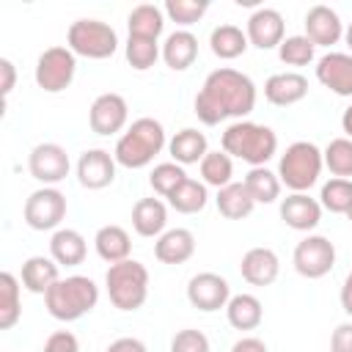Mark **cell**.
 Here are the masks:
<instances>
[{"mask_svg":"<svg viewBox=\"0 0 352 352\" xmlns=\"http://www.w3.org/2000/svg\"><path fill=\"white\" fill-rule=\"evenodd\" d=\"M256 107V82L231 66H220L206 74L195 94V116L206 126H217L226 118H245Z\"/></svg>","mask_w":352,"mask_h":352,"instance_id":"1","label":"cell"},{"mask_svg":"<svg viewBox=\"0 0 352 352\" xmlns=\"http://www.w3.org/2000/svg\"><path fill=\"white\" fill-rule=\"evenodd\" d=\"M220 143L231 160L236 157V160L248 162L250 168L267 165L278 151V135L267 124H256V121H245V118L228 124Z\"/></svg>","mask_w":352,"mask_h":352,"instance_id":"2","label":"cell"},{"mask_svg":"<svg viewBox=\"0 0 352 352\" xmlns=\"http://www.w3.org/2000/svg\"><path fill=\"white\" fill-rule=\"evenodd\" d=\"M165 126L151 118V116H143V118H135L126 132L118 138L116 148H113V157L121 168H129V170H138V168H146L148 162H154V157L165 148Z\"/></svg>","mask_w":352,"mask_h":352,"instance_id":"3","label":"cell"},{"mask_svg":"<svg viewBox=\"0 0 352 352\" xmlns=\"http://www.w3.org/2000/svg\"><path fill=\"white\" fill-rule=\"evenodd\" d=\"M99 302V286L88 275H69L50 286L44 294L47 314L58 322H77Z\"/></svg>","mask_w":352,"mask_h":352,"instance_id":"4","label":"cell"},{"mask_svg":"<svg viewBox=\"0 0 352 352\" xmlns=\"http://www.w3.org/2000/svg\"><path fill=\"white\" fill-rule=\"evenodd\" d=\"M104 286H107L110 302L118 311L124 314L138 311L148 300V270L135 258L110 264L104 272Z\"/></svg>","mask_w":352,"mask_h":352,"instance_id":"5","label":"cell"},{"mask_svg":"<svg viewBox=\"0 0 352 352\" xmlns=\"http://www.w3.org/2000/svg\"><path fill=\"white\" fill-rule=\"evenodd\" d=\"M324 168V157L322 148L311 140H294L292 146H286V151L280 154L278 162V179L280 184H286L292 192H308L316 182L319 173Z\"/></svg>","mask_w":352,"mask_h":352,"instance_id":"6","label":"cell"},{"mask_svg":"<svg viewBox=\"0 0 352 352\" xmlns=\"http://www.w3.org/2000/svg\"><path fill=\"white\" fill-rule=\"evenodd\" d=\"M66 47L88 60L113 58L118 50V33L102 19H77L66 30Z\"/></svg>","mask_w":352,"mask_h":352,"instance_id":"7","label":"cell"},{"mask_svg":"<svg viewBox=\"0 0 352 352\" xmlns=\"http://www.w3.org/2000/svg\"><path fill=\"white\" fill-rule=\"evenodd\" d=\"M74 74H77V55L69 47H60V44L47 47L38 55L36 72H33L36 85L44 94H60V91H66L72 85Z\"/></svg>","mask_w":352,"mask_h":352,"instance_id":"8","label":"cell"},{"mask_svg":"<svg viewBox=\"0 0 352 352\" xmlns=\"http://www.w3.org/2000/svg\"><path fill=\"white\" fill-rule=\"evenodd\" d=\"M22 217L33 231H58L66 217V195L58 187H38L28 195Z\"/></svg>","mask_w":352,"mask_h":352,"instance_id":"9","label":"cell"},{"mask_svg":"<svg viewBox=\"0 0 352 352\" xmlns=\"http://www.w3.org/2000/svg\"><path fill=\"white\" fill-rule=\"evenodd\" d=\"M292 264L302 278L319 280L336 267V245L322 234H308L305 239L297 242L292 253Z\"/></svg>","mask_w":352,"mask_h":352,"instance_id":"10","label":"cell"},{"mask_svg":"<svg viewBox=\"0 0 352 352\" xmlns=\"http://www.w3.org/2000/svg\"><path fill=\"white\" fill-rule=\"evenodd\" d=\"M69 168L72 162L60 143H38L28 154V170L44 187H55L58 182H63L69 176Z\"/></svg>","mask_w":352,"mask_h":352,"instance_id":"11","label":"cell"},{"mask_svg":"<svg viewBox=\"0 0 352 352\" xmlns=\"http://www.w3.org/2000/svg\"><path fill=\"white\" fill-rule=\"evenodd\" d=\"M187 300H190L192 308H198L204 314H214V311H220V308L228 305L231 286L217 272H198L187 283Z\"/></svg>","mask_w":352,"mask_h":352,"instance_id":"12","label":"cell"},{"mask_svg":"<svg viewBox=\"0 0 352 352\" xmlns=\"http://www.w3.org/2000/svg\"><path fill=\"white\" fill-rule=\"evenodd\" d=\"M245 33H248V41H250L253 47H258V50H278L280 41L286 38L283 14H280L278 8L258 6V8L248 16Z\"/></svg>","mask_w":352,"mask_h":352,"instance_id":"13","label":"cell"},{"mask_svg":"<svg viewBox=\"0 0 352 352\" xmlns=\"http://www.w3.org/2000/svg\"><path fill=\"white\" fill-rule=\"evenodd\" d=\"M129 121V104L121 94H99L88 110V124L96 135H116Z\"/></svg>","mask_w":352,"mask_h":352,"instance_id":"14","label":"cell"},{"mask_svg":"<svg viewBox=\"0 0 352 352\" xmlns=\"http://www.w3.org/2000/svg\"><path fill=\"white\" fill-rule=\"evenodd\" d=\"M116 157L104 148H88L77 160V182L88 190H104L116 179Z\"/></svg>","mask_w":352,"mask_h":352,"instance_id":"15","label":"cell"},{"mask_svg":"<svg viewBox=\"0 0 352 352\" xmlns=\"http://www.w3.org/2000/svg\"><path fill=\"white\" fill-rule=\"evenodd\" d=\"M316 80L336 96H352V52H324L316 60Z\"/></svg>","mask_w":352,"mask_h":352,"instance_id":"16","label":"cell"},{"mask_svg":"<svg viewBox=\"0 0 352 352\" xmlns=\"http://www.w3.org/2000/svg\"><path fill=\"white\" fill-rule=\"evenodd\" d=\"M305 36L316 47H333V44H338L344 38V22L330 6L316 3L305 14Z\"/></svg>","mask_w":352,"mask_h":352,"instance_id":"17","label":"cell"},{"mask_svg":"<svg viewBox=\"0 0 352 352\" xmlns=\"http://www.w3.org/2000/svg\"><path fill=\"white\" fill-rule=\"evenodd\" d=\"M280 220L294 231H314L322 220V204L308 192H292L280 201Z\"/></svg>","mask_w":352,"mask_h":352,"instance_id":"18","label":"cell"},{"mask_svg":"<svg viewBox=\"0 0 352 352\" xmlns=\"http://www.w3.org/2000/svg\"><path fill=\"white\" fill-rule=\"evenodd\" d=\"M239 272L250 286H270L278 280L280 258L272 248H250L239 261Z\"/></svg>","mask_w":352,"mask_h":352,"instance_id":"19","label":"cell"},{"mask_svg":"<svg viewBox=\"0 0 352 352\" xmlns=\"http://www.w3.org/2000/svg\"><path fill=\"white\" fill-rule=\"evenodd\" d=\"M308 96V80L300 72H278L264 82V99L275 107L297 104Z\"/></svg>","mask_w":352,"mask_h":352,"instance_id":"20","label":"cell"},{"mask_svg":"<svg viewBox=\"0 0 352 352\" xmlns=\"http://www.w3.org/2000/svg\"><path fill=\"white\" fill-rule=\"evenodd\" d=\"M195 253V236L190 228H168L154 242V256L162 264H184Z\"/></svg>","mask_w":352,"mask_h":352,"instance_id":"21","label":"cell"},{"mask_svg":"<svg viewBox=\"0 0 352 352\" xmlns=\"http://www.w3.org/2000/svg\"><path fill=\"white\" fill-rule=\"evenodd\" d=\"M168 151L173 157V162H179L182 168L184 165H201V160L209 154V143H206V135L192 129V126H184L179 129L170 140H168Z\"/></svg>","mask_w":352,"mask_h":352,"instance_id":"22","label":"cell"},{"mask_svg":"<svg viewBox=\"0 0 352 352\" xmlns=\"http://www.w3.org/2000/svg\"><path fill=\"white\" fill-rule=\"evenodd\" d=\"M168 226V206L160 198H140L132 206V228L140 236H162Z\"/></svg>","mask_w":352,"mask_h":352,"instance_id":"23","label":"cell"},{"mask_svg":"<svg viewBox=\"0 0 352 352\" xmlns=\"http://www.w3.org/2000/svg\"><path fill=\"white\" fill-rule=\"evenodd\" d=\"M58 267H60V264H58L52 256H30V258H25V264H22L19 280H22V286H25L28 292H33V294H47L50 286H52L55 280H60Z\"/></svg>","mask_w":352,"mask_h":352,"instance_id":"24","label":"cell"},{"mask_svg":"<svg viewBox=\"0 0 352 352\" xmlns=\"http://www.w3.org/2000/svg\"><path fill=\"white\" fill-rule=\"evenodd\" d=\"M198 58V38L190 30H173L162 44V60L173 72H187Z\"/></svg>","mask_w":352,"mask_h":352,"instance_id":"25","label":"cell"},{"mask_svg":"<svg viewBox=\"0 0 352 352\" xmlns=\"http://www.w3.org/2000/svg\"><path fill=\"white\" fill-rule=\"evenodd\" d=\"M85 253H88V245H85V236L74 228H58L50 239V256L60 264V267H77L85 261Z\"/></svg>","mask_w":352,"mask_h":352,"instance_id":"26","label":"cell"},{"mask_svg":"<svg viewBox=\"0 0 352 352\" xmlns=\"http://www.w3.org/2000/svg\"><path fill=\"white\" fill-rule=\"evenodd\" d=\"M94 248L99 253L102 261L107 264H118V261H126L129 253H132V239L126 234V228L121 226H102L94 236Z\"/></svg>","mask_w":352,"mask_h":352,"instance_id":"27","label":"cell"},{"mask_svg":"<svg viewBox=\"0 0 352 352\" xmlns=\"http://www.w3.org/2000/svg\"><path fill=\"white\" fill-rule=\"evenodd\" d=\"M226 316H228V324L236 330H256L264 319V308L256 294L242 292V294H231L226 305Z\"/></svg>","mask_w":352,"mask_h":352,"instance_id":"28","label":"cell"},{"mask_svg":"<svg viewBox=\"0 0 352 352\" xmlns=\"http://www.w3.org/2000/svg\"><path fill=\"white\" fill-rule=\"evenodd\" d=\"M214 204H217V212L226 220H242V217H248L256 209V201L250 198L245 182H231V184L220 187Z\"/></svg>","mask_w":352,"mask_h":352,"instance_id":"29","label":"cell"},{"mask_svg":"<svg viewBox=\"0 0 352 352\" xmlns=\"http://www.w3.org/2000/svg\"><path fill=\"white\" fill-rule=\"evenodd\" d=\"M209 47L212 52L220 58V60H234L239 55H245V50L250 47L248 41V33L236 25H217L212 33H209Z\"/></svg>","mask_w":352,"mask_h":352,"instance_id":"30","label":"cell"},{"mask_svg":"<svg viewBox=\"0 0 352 352\" xmlns=\"http://www.w3.org/2000/svg\"><path fill=\"white\" fill-rule=\"evenodd\" d=\"M129 25V36H143V38H160L162 28H165V11L154 3H140L129 11L126 16Z\"/></svg>","mask_w":352,"mask_h":352,"instance_id":"31","label":"cell"},{"mask_svg":"<svg viewBox=\"0 0 352 352\" xmlns=\"http://www.w3.org/2000/svg\"><path fill=\"white\" fill-rule=\"evenodd\" d=\"M209 201V192H206V184L198 182V179H184L170 195H168V204L179 212V214H198Z\"/></svg>","mask_w":352,"mask_h":352,"instance_id":"32","label":"cell"},{"mask_svg":"<svg viewBox=\"0 0 352 352\" xmlns=\"http://www.w3.org/2000/svg\"><path fill=\"white\" fill-rule=\"evenodd\" d=\"M245 187H248V192H250V198L256 204H275L280 198V187L283 184H280L278 173H272L267 165H261V168H250L248 170Z\"/></svg>","mask_w":352,"mask_h":352,"instance_id":"33","label":"cell"},{"mask_svg":"<svg viewBox=\"0 0 352 352\" xmlns=\"http://www.w3.org/2000/svg\"><path fill=\"white\" fill-rule=\"evenodd\" d=\"M22 316L19 280L14 272H0V330H11Z\"/></svg>","mask_w":352,"mask_h":352,"instance_id":"34","label":"cell"},{"mask_svg":"<svg viewBox=\"0 0 352 352\" xmlns=\"http://www.w3.org/2000/svg\"><path fill=\"white\" fill-rule=\"evenodd\" d=\"M201 179H204V184L206 187H226V184H231L234 179V160L226 154V151H209L204 160H201Z\"/></svg>","mask_w":352,"mask_h":352,"instance_id":"35","label":"cell"},{"mask_svg":"<svg viewBox=\"0 0 352 352\" xmlns=\"http://www.w3.org/2000/svg\"><path fill=\"white\" fill-rule=\"evenodd\" d=\"M319 204L322 209L333 212V214H349L352 212V179H330L322 184L319 192Z\"/></svg>","mask_w":352,"mask_h":352,"instance_id":"36","label":"cell"},{"mask_svg":"<svg viewBox=\"0 0 352 352\" xmlns=\"http://www.w3.org/2000/svg\"><path fill=\"white\" fill-rule=\"evenodd\" d=\"M124 55H126V63L135 69V72H146L157 63V58L162 55L157 38H143V36H129L126 44H124Z\"/></svg>","mask_w":352,"mask_h":352,"instance_id":"37","label":"cell"},{"mask_svg":"<svg viewBox=\"0 0 352 352\" xmlns=\"http://www.w3.org/2000/svg\"><path fill=\"white\" fill-rule=\"evenodd\" d=\"M324 168L336 176V179H349L352 176V140L349 138H333L324 151Z\"/></svg>","mask_w":352,"mask_h":352,"instance_id":"38","label":"cell"},{"mask_svg":"<svg viewBox=\"0 0 352 352\" xmlns=\"http://www.w3.org/2000/svg\"><path fill=\"white\" fill-rule=\"evenodd\" d=\"M162 11L170 22L182 25V30H187L209 11V0H165Z\"/></svg>","mask_w":352,"mask_h":352,"instance_id":"39","label":"cell"},{"mask_svg":"<svg viewBox=\"0 0 352 352\" xmlns=\"http://www.w3.org/2000/svg\"><path fill=\"white\" fill-rule=\"evenodd\" d=\"M316 55V44L302 33V36H286L278 47V58L286 66H308Z\"/></svg>","mask_w":352,"mask_h":352,"instance_id":"40","label":"cell"},{"mask_svg":"<svg viewBox=\"0 0 352 352\" xmlns=\"http://www.w3.org/2000/svg\"><path fill=\"white\" fill-rule=\"evenodd\" d=\"M184 179H190V176L184 173V168H182L179 162H160V165H154V170L148 173V184H151L154 192L162 195V198H168Z\"/></svg>","mask_w":352,"mask_h":352,"instance_id":"41","label":"cell"},{"mask_svg":"<svg viewBox=\"0 0 352 352\" xmlns=\"http://www.w3.org/2000/svg\"><path fill=\"white\" fill-rule=\"evenodd\" d=\"M170 352H212V349H209V338L201 330L184 327L170 338Z\"/></svg>","mask_w":352,"mask_h":352,"instance_id":"42","label":"cell"},{"mask_svg":"<svg viewBox=\"0 0 352 352\" xmlns=\"http://www.w3.org/2000/svg\"><path fill=\"white\" fill-rule=\"evenodd\" d=\"M41 352H80V341H77V336L69 333V330H55V333L44 341Z\"/></svg>","mask_w":352,"mask_h":352,"instance_id":"43","label":"cell"},{"mask_svg":"<svg viewBox=\"0 0 352 352\" xmlns=\"http://www.w3.org/2000/svg\"><path fill=\"white\" fill-rule=\"evenodd\" d=\"M330 352H352V322H341L330 336Z\"/></svg>","mask_w":352,"mask_h":352,"instance_id":"44","label":"cell"},{"mask_svg":"<svg viewBox=\"0 0 352 352\" xmlns=\"http://www.w3.org/2000/svg\"><path fill=\"white\" fill-rule=\"evenodd\" d=\"M104 352H148V349H146V344H143L140 338H135V336H121V338H116Z\"/></svg>","mask_w":352,"mask_h":352,"instance_id":"45","label":"cell"},{"mask_svg":"<svg viewBox=\"0 0 352 352\" xmlns=\"http://www.w3.org/2000/svg\"><path fill=\"white\" fill-rule=\"evenodd\" d=\"M0 77H3L0 91H3V96H8L14 91V82H16V69H14V63L8 58H0Z\"/></svg>","mask_w":352,"mask_h":352,"instance_id":"46","label":"cell"},{"mask_svg":"<svg viewBox=\"0 0 352 352\" xmlns=\"http://www.w3.org/2000/svg\"><path fill=\"white\" fill-rule=\"evenodd\" d=\"M231 352H270V349H267V344H264L261 338H256V336H245V338L234 341Z\"/></svg>","mask_w":352,"mask_h":352,"instance_id":"47","label":"cell"},{"mask_svg":"<svg viewBox=\"0 0 352 352\" xmlns=\"http://www.w3.org/2000/svg\"><path fill=\"white\" fill-rule=\"evenodd\" d=\"M341 308L352 316V270L346 272V278H344V283H341Z\"/></svg>","mask_w":352,"mask_h":352,"instance_id":"48","label":"cell"},{"mask_svg":"<svg viewBox=\"0 0 352 352\" xmlns=\"http://www.w3.org/2000/svg\"><path fill=\"white\" fill-rule=\"evenodd\" d=\"M341 129L346 132L344 138H349V140H352V104H349V107L344 110V116H341Z\"/></svg>","mask_w":352,"mask_h":352,"instance_id":"49","label":"cell"},{"mask_svg":"<svg viewBox=\"0 0 352 352\" xmlns=\"http://www.w3.org/2000/svg\"><path fill=\"white\" fill-rule=\"evenodd\" d=\"M344 41H346V47L352 50V22H349V25L344 28Z\"/></svg>","mask_w":352,"mask_h":352,"instance_id":"50","label":"cell"},{"mask_svg":"<svg viewBox=\"0 0 352 352\" xmlns=\"http://www.w3.org/2000/svg\"><path fill=\"white\" fill-rule=\"evenodd\" d=\"M346 217H349V223H352V212H349V214H346Z\"/></svg>","mask_w":352,"mask_h":352,"instance_id":"51","label":"cell"}]
</instances>
